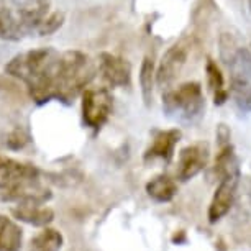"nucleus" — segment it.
<instances>
[{
  "instance_id": "f257e3e1",
  "label": "nucleus",
  "mask_w": 251,
  "mask_h": 251,
  "mask_svg": "<svg viewBox=\"0 0 251 251\" xmlns=\"http://www.w3.org/2000/svg\"><path fill=\"white\" fill-rule=\"evenodd\" d=\"M5 73L26 84L33 100L45 103L53 99L69 102L94 79L97 68L80 51L40 48L12 58Z\"/></svg>"
},
{
  "instance_id": "f03ea898",
  "label": "nucleus",
  "mask_w": 251,
  "mask_h": 251,
  "mask_svg": "<svg viewBox=\"0 0 251 251\" xmlns=\"http://www.w3.org/2000/svg\"><path fill=\"white\" fill-rule=\"evenodd\" d=\"M50 0H0V38L18 41L43 22Z\"/></svg>"
},
{
  "instance_id": "7ed1b4c3",
  "label": "nucleus",
  "mask_w": 251,
  "mask_h": 251,
  "mask_svg": "<svg viewBox=\"0 0 251 251\" xmlns=\"http://www.w3.org/2000/svg\"><path fill=\"white\" fill-rule=\"evenodd\" d=\"M164 113L182 122H197L205 110V99L199 82H186L163 96Z\"/></svg>"
},
{
  "instance_id": "20e7f679",
  "label": "nucleus",
  "mask_w": 251,
  "mask_h": 251,
  "mask_svg": "<svg viewBox=\"0 0 251 251\" xmlns=\"http://www.w3.org/2000/svg\"><path fill=\"white\" fill-rule=\"evenodd\" d=\"M230 68L231 96L241 112H251V51L246 48L233 50L225 56Z\"/></svg>"
},
{
  "instance_id": "39448f33",
  "label": "nucleus",
  "mask_w": 251,
  "mask_h": 251,
  "mask_svg": "<svg viewBox=\"0 0 251 251\" xmlns=\"http://www.w3.org/2000/svg\"><path fill=\"white\" fill-rule=\"evenodd\" d=\"M113 108V97L105 87L86 89L82 94V118L87 126L100 130Z\"/></svg>"
},
{
  "instance_id": "423d86ee",
  "label": "nucleus",
  "mask_w": 251,
  "mask_h": 251,
  "mask_svg": "<svg viewBox=\"0 0 251 251\" xmlns=\"http://www.w3.org/2000/svg\"><path fill=\"white\" fill-rule=\"evenodd\" d=\"M189 54V46L184 43L173 45L161 58V63L154 73V79L158 87L168 89L174 80L177 79V75L181 74L182 68L186 66Z\"/></svg>"
},
{
  "instance_id": "0eeeda50",
  "label": "nucleus",
  "mask_w": 251,
  "mask_h": 251,
  "mask_svg": "<svg viewBox=\"0 0 251 251\" xmlns=\"http://www.w3.org/2000/svg\"><path fill=\"white\" fill-rule=\"evenodd\" d=\"M208 156H210L208 145L203 143V141L182 148L177 159V179L186 182L189 179L196 177L199 173L205 169L208 163Z\"/></svg>"
},
{
  "instance_id": "6e6552de",
  "label": "nucleus",
  "mask_w": 251,
  "mask_h": 251,
  "mask_svg": "<svg viewBox=\"0 0 251 251\" xmlns=\"http://www.w3.org/2000/svg\"><path fill=\"white\" fill-rule=\"evenodd\" d=\"M38 176L40 171L35 166L18 163L15 159L0 154V189L10 191L20 184L38 181Z\"/></svg>"
},
{
  "instance_id": "1a4fd4ad",
  "label": "nucleus",
  "mask_w": 251,
  "mask_h": 251,
  "mask_svg": "<svg viewBox=\"0 0 251 251\" xmlns=\"http://www.w3.org/2000/svg\"><path fill=\"white\" fill-rule=\"evenodd\" d=\"M99 71L110 86L128 87L131 82L130 63L112 53H100V56H99Z\"/></svg>"
},
{
  "instance_id": "9d476101",
  "label": "nucleus",
  "mask_w": 251,
  "mask_h": 251,
  "mask_svg": "<svg viewBox=\"0 0 251 251\" xmlns=\"http://www.w3.org/2000/svg\"><path fill=\"white\" fill-rule=\"evenodd\" d=\"M236 184H238V177L220 181L214 197H212L210 205H208V222H210V224L219 222L222 217H225L230 212V208L233 205V201H235Z\"/></svg>"
},
{
  "instance_id": "9b49d317",
  "label": "nucleus",
  "mask_w": 251,
  "mask_h": 251,
  "mask_svg": "<svg viewBox=\"0 0 251 251\" xmlns=\"http://www.w3.org/2000/svg\"><path fill=\"white\" fill-rule=\"evenodd\" d=\"M5 199L22 205H45L51 199V192L38 181H30L7 191Z\"/></svg>"
},
{
  "instance_id": "f8f14e48",
  "label": "nucleus",
  "mask_w": 251,
  "mask_h": 251,
  "mask_svg": "<svg viewBox=\"0 0 251 251\" xmlns=\"http://www.w3.org/2000/svg\"><path fill=\"white\" fill-rule=\"evenodd\" d=\"M179 140H181V131L177 128L158 131L153 138V143L146 150L145 161H153V159L169 161L173 158L174 148L179 143Z\"/></svg>"
},
{
  "instance_id": "ddd939ff",
  "label": "nucleus",
  "mask_w": 251,
  "mask_h": 251,
  "mask_svg": "<svg viewBox=\"0 0 251 251\" xmlns=\"http://www.w3.org/2000/svg\"><path fill=\"white\" fill-rule=\"evenodd\" d=\"M12 214L15 219L33 226H48L54 220L53 208L46 205H22V203H17V207L12 208Z\"/></svg>"
},
{
  "instance_id": "4468645a",
  "label": "nucleus",
  "mask_w": 251,
  "mask_h": 251,
  "mask_svg": "<svg viewBox=\"0 0 251 251\" xmlns=\"http://www.w3.org/2000/svg\"><path fill=\"white\" fill-rule=\"evenodd\" d=\"M146 194L156 202H169L177 194V184L166 174H159L146 184Z\"/></svg>"
},
{
  "instance_id": "2eb2a0df",
  "label": "nucleus",
  "mask_w": 251,
  "mask_h": 251,
  "mask_svg": "<svg viewBox=\"0 0 251 251\" xmlns=\"http://www.w3.org/2000/svg\"><path fill=\"white\" fill-rule=\"evenodd\" d=\"M22 228L15 222L0 214V251H20Z\"/></svg>"
},
{
  "instance_id": "dca6fc26",
  "label": "nucleus",
  "mask_w": 251,
  "mask_h": 251,
  "mask_svg": "<svg viewBox=\"0 0 251 251\" xmlns=\"http://www.w3.org/2000/svg\"><path fill=\"white\" fill-rule=\"evenodd\" d=\"M214 173L217 174V177L220 181L224 179H231V177H238V159L233 153V146L225 145L222 146L219 154L215 159V168Z\"/></svg>"
},
{
  "instance_id": "f3484780",
  "label": "nucleus",
  "mask_w": 251,
  "mask_h": 251,
  "mask_svg": "<svg viewBox=\"0 0 251 251\" xmlns=\"http://www.w3.org/2000/svg\"><path fill=\"white\" fill-rule=\"evenodd\" d=\"M64 245V236L59 230L45 228L28 245V251H61Z\"/></svg>"
},
{
  "instance_id": "a211bd4d",
  "label": "nucleus",
  "mask_w": 251,
  "mask_h": 251,
  "mask_svg": "<svg viewBox=\"0 0 251 251\" xmlns=\"http://www.w3.org/2000/svg\"><path fill=\"white\" fill-rule=\"evenodd\" d=\"M207 82H208V89L214 94V100L217 105H222L225 103V100L228 99V92L225 91V80H224V74H222L220 68L217 66L214 61L208 59L207 61Z\"/></svg>"
},
{
  "instance_id": "6ab92c4d",
  "label": "nucleus",
  "mask_w": 251,
  "mask_h": 251,
  "mask_svg": "<svg viewBox=\"0 0 251 251\" xmlns=\"http://www.w3.org/2000/svg\"><path fill=\"white\" fill-rule=\"evenodd\" d=\"M154 63L150 56H145L143 63L140 68V87L141 96H143L145 105L150 107L153 103V91H154Z\"/></svg>"
},
{
  "instance_id": "aec40b11",
  "label": "nucleus",
  "mask_w": 251,
  "mask_h": 251,
  "mask_svg": "<svg viewBox=\"0 0 251 251\" xmlns=\"http://www.w3.org/2000/svg\"><path fill=\"white\" fill-rule=\"evenodd\" d=\"M64 23V13L63 12H53L43 18V22L36 26V33L40 36H48L58 31Z\"/></svg>"
},
{
  "instance_id": "412c9836",
  "label": "nucleus",
  "mask_w": 251,
  "mask_h": 251,
  "mask_svg": "<svg viewBox=\"0 0 251 251\" xmlns=\"http://www.w3.org/2000/svg\"><path fill=\"white\" fill-rule=\"evenodd\" d=\"M7 143H8V146H10V148L18 150V148H22V146L26 143V136L23 135L22 130H15L10 135V138L7 140Z\"/></svg>"
},
{
  "instance_id": "4be33fe9",
  "label": "nucleus",
  "mask_w": 251,
  "mask_h": 251,
  "mask_svg": "<svg viewBox=\"0 0 251 251\" xmlns=\"http://www.w3.org/2000/svg\"><path fill=\"white\" fill-rule=\"evenodd\" d=\"M217 140H219L220 148L225 145H230V130L226 128V125H224V123H220L217 126Z\"/></svg>"
},
{
  "instance_id": "5701e85b",
  "label": "nucleus",
  "mask_w": 251,
  "mask_h": 251,
  "mask_svg": "<svg viewBox=\"0 0 251 251\" xmlns=\"http://www.w3.org/2000/svg\"><path fill=\"white\" fill-rule=\"evenodd\" d=\"M248 5H250V10H251V0H248Z\"/></svg>"
}]
</instances>
